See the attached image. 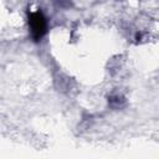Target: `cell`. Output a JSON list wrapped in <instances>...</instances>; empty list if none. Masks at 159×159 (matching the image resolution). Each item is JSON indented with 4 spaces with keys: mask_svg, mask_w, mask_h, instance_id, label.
<instances>
[{
    "mask_svg": "<svg viewBox=\"0 0 159 159\" xmlns=\"http://www.w3.org/2000/svg\"><path fill=\"white\" fill-rule=\"evenodd\" d=\"M27 24H29V30L32 40L35 42H39L42 40V37L47 34V19L43 15L41 10L36 11H29L27 14Z\"/></svg>",
    "mask_w": 159,
    "mask_h": 159,
    "instance_id": "6da1fadb",
    "label": "cell"
}]
</instances>
